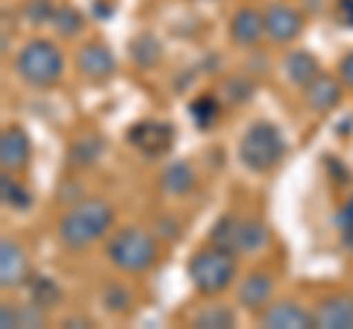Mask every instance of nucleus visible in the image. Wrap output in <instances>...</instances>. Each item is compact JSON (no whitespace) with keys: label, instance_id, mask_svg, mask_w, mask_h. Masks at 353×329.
Here are the masks:
<instances>
[{"label":"nucleus","instance_id":"nucleus-1","mask_svg":"<svg viewBox=\"0 0 353 329\" xmlns=\"http://www.w3.org/2000/svg\"><path fill=\"white\" fill-rule=\"evenodd\" d=\"M115 226V206L103 197H80L59 217L57 238L68 250H85L103 241Z\"/></svg>","mask_w":353,"mask_h":329},{"label":"nucleus","instance_id":"nucleus-2","mask_svg":"<svg viewBox=\"0 0 353 329\" xmlns=\"http://www.w3.org/2000/svg\"><path fill=\"white\" fill-rule=\"evenodd\" d=\"M159 259V238L141 226H124L106 238V262L127 277L148 273Z\"/></svg>","mask_w":353,"mask_h":329},{"label":"nucleus","instance_id":"nucleus-3","mask_svg":"<svg viewBox=\"0 0 353 329\" xmlns=\"http://www.w3.org/2000/svg\"><path fill=\"white\" fill-rule=\"evenodd\" d=\"M185 277H189L192 288L197 294H203V297L224 294L239 277V256L227 253V250H221V247L206 244V247L192 253L189 265H185Z\"/></svg>","mask_w":353,"mask_h":329},{"label":"nucleus","instance_id":"nucleus-4","mask_svg":"<svg viewBox=\"0 0 353 329\" xmlns=\"http://www.w3.org/2000/svg\"><path fill=\"white\" fill-rule=\"evenodd\" d=\"M285 156V138L271 120H253L239 141V162L250 173H268Z\"/></svg>","mask_w":353,"mask_h":329},{"label":"nucleus","instance_id":"nucleus-5","mask_svg":"<svg viewBox=\"0 0 353 329\" xmlns=\"http://www.w3.org/2000/svg\"><path fill=\"white\" fill-rule=\"evenodd\" d=\"M15 74L30 89H50L65 74V56L50 39H32L15 56Z\"/></svg>","mask_w":353,"mask_h":329},{"label":"nucleus","instance_id":"nucleus-6","mask_svg":"<svg viewBox=\"0 0 353 329\" xmlns=\"http://www.w3.org/2000/svg\"><path fill=\"white\" fill-rule=\"evenodd\" d=\"M174 127L168 120H157V118H145L136 120L127 129V145L136 147L145 159H159L174 147Z\"/></svg>","mask_w":353,"mask_h":329},{"label":"nucleus","instance_id":"nucleus-7","mask_svg":"<svg viewBox=\"0 0 353 329\" xmlns=\"http://www.w3.org/2000/svg\"><path fill=\"white\" fill-rule=\"evenodd\" d=\"M74 65H77V74L88 83L112 80V74L118 68L115 53L109 50L103 41H85V45H80V50H77V56H74Z\"/></svg>","mask_w":353,"mask_h":329},{"label":"nucleus","instance_id":"nucleus-8","mask_svg":"<svg viewBox=\"0 0 353 329\" xmlns=\"http://www.w3.org/2000/svg\"><path fill=\"white\" fill-rule=\"evenodd\" d=\"M265 15V39L274 45H289V41L301 39L303 32V12H297L289 3H271L262 9Z\"/></svg>","mask_w":353,"mask_h":329},{"label":"nucleus","instance_id":"nucleus-9","mask_svg":"<svg viewBox=\"0 0 353 329\" xmlns=\"http://www.w3.org/2000/svg\"><path fill=\"white\" fill-rule=\"evenodd\" d=\"M259 326L265 329H312L315 323V312L303 309L294 300H277L268 309L259 312Z\"/></svg>","mask_w":353,"mask_h":329},{"label":"nucleus","instance_id":"nucleus-10","mask_svg":"<svg viewBox=\"0 0 353 329\" xmlns=\"http://www.w3.org/2000/svg\"><path fill=\"white\" fill-rule=\"evenodd\" d=\"M274 297V277L268 270H250L245 279L236 285V303L239 309L259 315L262 309L271 306Z\"/></svg>","mask_w":353,"mask_h":329},{"label":"nucleus","instance_id":"nucleus-11","mask_svg":"<svg viewBox=\"0 0 353 329\" xmlns=\"http://www.w3.org/2000/svg\"><path fill=\"white\" fill-rule=\"evenodd\" d=\"M27 279H30V262L24 247L12 238H3L0 241V288L3 291L24 288Z\"/></svg>","mask_w":353,"mask_h":329},{"label":"nucleus","instance_id":"nucleus-12","mask_svg":"<svg viewBox=\"0 0 353 329\" xmlns=\"http://www.w3.org/2000/svg\"><path fill=\"white\" fill-rule=\"evenodd\" d=\"M230 41L236 47H256L265 39V15L256 6H239L233 15H230Z\"/></svg>","mask_w":353,"mask_h":329},{"label":"nucleus","instance_id":"nucleus-13","mask_svg":"<svg viewBox=\"0 0 353 329\" xmlns=\"http://www.w3.org/2000/svg\"><path fill=\"white\" fill-rule=\"evenodd\" d=\"M32 156V141L21 127H6L0 136V164L9 173H18L30 164Z\"/></svg>","mask_w":353,"mask_h":329},{"label":"nucleus","instance_id":"nucleus-14","mask_svg":"<svg viewBox=\"0 0 353 329\" xmlns=\"http://www.w3.org/2000/svg\"><path fill=\"white\" fill-rule=\"evenodd\" d=\"M341 76H330V74H318L312 83L303 85V100L312 112H333L341 103Z\"/></svg>","mask_w":353,"mask_h":329},{"label":"nucleus","instance_id":"nucleus-15","mask_svg":"<svg viewBox=\"0 0 353 329\" xmlns=\"http://www.w3.org/2000/svg\"><path fill=\"white\" fill-rule=\"evenodd\" d=\"M315 323L321 329H353V297L327 294L315 309Z\"/></svg>","mask_w":353,"mask_h":329},{"label":"nucleus","instance_id":"nucleus-16","mask_svg":"<svg viewBox=\"0 0 353 329\" xmlns=\"http://www.w3.org/2000/svg\"><path fill=\"white\" fill-rule=\"evenodd\" d=\"M159 189L168 197H189L197 189V173L185 159L168 162L159 173Z\"/></svg>","mask_w":353,"mask_h":329},{"label":"nucleus","instance_id":"nucleus-17","mask_svg":"<svg viewBox=\"0 0 353 329\" xmlns=\"http://www.w3.org/2000/svg\"><path fill=\"white\" fill-rule=\"evenodd\" d=\"M103 138L97 133H83L71 141L68 147V164L74 171H85V168H94L103 156Z\"/></svg>","mask_w":353,"mask_h":329},{"label":"nucleus","instance_id":"nucleus-18","mask_svg":"<svg viewBox=\"0 0 353 329\" xmlns=\"http://www.w3.org/2000/svg\"><path fill=\"white\" fill-rule=\"evenodd\" d=\"M271 229L262 217H239V238H236V253L239 256H250L268 244Z\"/></svg>","mask_w":353,"mask_h":329},{"label":"nucleus","instance_id":"nucleus-19","mask_svg":"<svg viewBox=\"0 0 353 329\" xmlns=\"http://www.w3.org/2000/svg\"><path fill=\"white\" fill-rule=\"evenodd\" d=\"M283 71H285V80H289L292 85H303L312 83L318 74H321V62H318V56H312L309 50H292L289 56L283 59Z\"/></svg>","mask_w":353,"mask_h":329},{"label":"nucleus","instance_id":"nucleus-20","mask_svg":"<svg viewBox=\"0 0 353 329\" xmlns=\"http://www.w3.org/2000/svg\"><path fill=\"white\" fill-rule=\"evenodd\" d=\"M24 288L30 291V300L32 303H39L41 309H57V306L62 303V288H59V282L53 279V277H48V273H30V279H27V285Z\"/></svg>","mask_w":353,"mask_h":329},{"label":"nucleus","instance_id":"nucleus-21","mask_svg":"<svg viewBox=\"0 0 353 329\" xmlns=\"http://www.w3.org/2000/svg\"><path fill=\"white\" fill-rule=\"evenodd\" d=\"M189 115H192V124L197 129H212L221 115H224V100L218 94H197L194 100L189 103Z\"/></svg>","mask_w":353,"mask_h":329},{"label":"nucleus","instance_id":"nucleus-22","mask_svg":"<svg viewBox=\"0 0 353 329\" xmlns=\"http://www.w3.org/2000/svg\"><path fill=\"white\" fill-rule=\"evenodd\" d=\"M130 59H132V65H136V68H141V71L153 68V65H159V59H162V45H159V39L153 36V32H139V36L130 41Z\"/></svg>","mask_w":353,"mask_h":329},{"label":"nucleus","instance_id":"nucleus-23","mask_svg":"<svg viewBox=\"0 0 353 329\" xmlns=\"http://www.w3.org/2000/svg\"><path fill=\"white\" fill-rule=\"evenodd\" d=\"M0 200H3L6 209H15V212H27L30 203H32V194L27 185H21L15 180V173L3 171V177H0Z\"/></svg>","mask_w":353,"mask_h":329},{"label":"nucleus","instance_id":"nucleus-24","mask_svg":"<svg viewBox=\"0 0 353 329\" xmlns=\"http://www.w3.org/2000/svg\"><path fill=\"white\" fill-rule=\"evenodd\" d=\"M236 238H239V215H221L212 224V229H209V244L227 250V253H236Z\"/></svg>","mask_w":353,"mask_h":329},{"label":"nucleus","instance_id":"nucleus-25","mask_svg":"<svg viewBox=\"0 0 353 329\" xmlns=\"http://www.w3.org/2000/svg\"><path fill=\"white\" fill-rule=\"evenodd\" d=\"M53 32H57L59 39H77L85 27V15L80 9L74 6H57V12H53V21H50Z\"/></svg>","mask_w":353,"mask_h":329},{"label":"nucleus","instance_id":"nucleus-26","mask_svg":"<svg viewBox=\"0 0 353 329\" xmlns=\"http://www.w3.org/2000/svg\"><path fill=\"white\" fill-rule=\"evenodd\" d=\"M132 300H136V297H132L130 285H124V282H106L101 288L103 309L112 312V315H127L132 309Z\"/></svg>","mask_w":353,"mask_h":329},{"label":"nucleus","instance_id":"nucleus-27","mask_svg":"<svg viewBox=\"0 0 353 329\" xmlns=\"http://www.w3.org/2000/svg\"><path fill=\"white\" fill-rule=\"evenodd\" d=\"M194 326H201V329H233L236 326V312L233 309H227V306H206V309H201L194 315Z\"/></svg>","mask_w":353,"mask_h":329},{"label":"nucleus","instance_id":"nucleus-28","mask_svg":"<svg viewBox=\"0 0 353 329\" xmlns=\"http://www.w3.org/2000/svg\"><path fill=\"white\" fill-rule=\"evenodd\" d=\"M253 97V83L248 76H227L224 80V89H221V100L230 103V106H241Z\"/></svg>","mask_w":353,"mask_h":329},{"label":"nucleus","instance_id":"nucleus-29","mask_svg":"<svg viewBox=\"0 0 353 329\" xmlns=\"http://www.w3.org/2000/svg\"><path fill=\"white\" fill-rule=\"evenodd\" d=\"M53 12H57L53 0H24V3H21V18H24L30 27L50 24V21H53Z\"/></svg>","mask_w":353,"mask_h":329},{"label":"nucleus","instance_id":"nucleus-30","mask_svg":"<svg viewBox=\"0 0 353 329\" xmlns=\"http://www.w3.org/2000/svg\"><path fill=\"white\" fill-rule=\"evenodd\" d=\"M48 326V309L39 303H18V329H41Z\"/></svg>","mask_w":353,"mask_h":329},{"label":"nucleus","instance_id":"nucleus-31","mask_svg":"<svg viewBox=\"0 0 353 329\" xmlns=\"http://www.w3.org/2000/svg\"><path fill=\"white\" fill-rule=\"evenodd\" d=\"M180 229H183V224L176 221V215H162V217H157V224H153V233L162 241H180V235H183Z\"/></svg>","mask_w":353,"mask_h":329},{"label":"nucleus","instance_id":"nucleus-32","mask_svg":"<svg viewBox=\"0 0 353 329\" xmlns=\"http://www.w3.org/2000/svg\"><path fill=\"white\" fill-rule=\"evenodd\" d=\"M336 226H339V235L345 244H353V197L347 203H341V209L336 212Z\"/></svg>","mask_w":353,"mask_h":329},{"label":"nucleus","instance_id":"nucleus-33","mask_svg":"<svg viewBox=\"0 0 353 329\" xmlns=\"http://www.w3.org/2000/svg\"><path fill=\"white\" fill-rule=\"evenodd\" d=\"M336 21L341 27L353 30V0H336Z\"/></svg>","mask_w":353,"mask_h":329},{"label":"nucleus","instance_id":"nucleus-34","mask_svg":"<svg viewBox=\"0 0 353 329\" xmlns=\"http://www.w3.org/2000/svg\"><path fill=\"white\" fill-rule=\"evenodd\" d=\"M0 326L3 329H18V306L0 303Z\"/></svg>","mask_w":353,"mask_h":329},{"label":"nucleus","instance_id":"nucleus-35","mask_svg":"<svg viewBox=\"0 0 353 329\" xmlns=\"http://www.w3.org/2000/svg\"><path fill=\"white\" fill-rule=\"evenodd\" d=\"M339 76H341V83H345V89L353 92V50L341 56V62H339Z\"/></svg>","mask_w":353,"mask_h":329},{"label":"nucleus","instance_id":"nucleus-36","mask_svg":"<svg viewBox=\"0 0 353 329\" xmlns=\"http://www.w3.org/2000/svg\"><path fill=\"white\" fill-rule=\"evenodd\" d=\"M62 326H92V321L88 317H65Z\"/></svg>","mask_w":353,"mask_h":329}]
</instances>
